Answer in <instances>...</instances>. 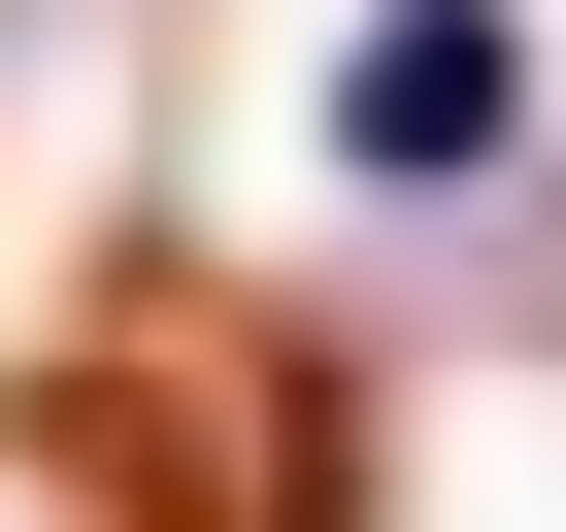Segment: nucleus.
<instances>
[{"label":"nucleus","instance_id":"1","mask_svg":"<svg viewBox=\"0 0 566 532\" xmlns=\"http://www.w3.org/2000/svg\"><path fill=\"white\" fill-rule=\"evenodd\" d=\"M533 167V0H367L334 34V200H500Z\"/></svg>","mask_w":566,"mask_h":532}]
</instances>
